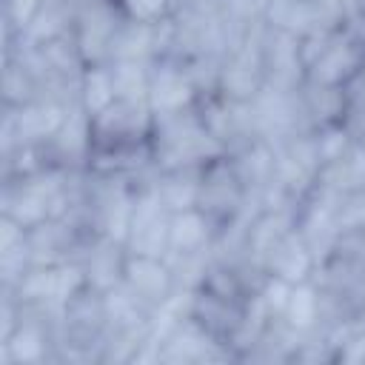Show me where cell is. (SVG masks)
I'll return each mask as SVG.
<instances>
[{"label":"cell","mask_w":365,"mask_h":365,"mask_svg":"<svg viewBox=\"0 0 365 365\" xmlns=\"http://www.w3.org/2000/svg\"><path fill=\"white\" fill-rule=\"evenodd\" d=\"M148 145H151V163H154L157 171L202 168V165L228 154L225 145L205 125V120L200 114V106L154 117Z\"/></svg>","instance_id":"1"},{"label":"cell","mask_w":365,"mask_h":365,"mask_svg":"<svg viewBox=\"0 0 365 365\" xmlns=\"http://www.w3.org/2000/svg\"><path fill=\"white\" fill-rule=\"evenodd\" d=\"M108 336V299L94 285H80L60 308V362L100 365Z\"/></svg>","instance_id":"2"},{"label":"cell","mask_w":365,"mask_h":365,"mask_svg":"<svg viewBox=\"0 0 365 365\" xmlns=\"http://www.w3.org/2000/svg\"><path fill=\"white\" fill-rule=\"evenodd\" d=\"M71 174L74 171H63V168H40L34 174L3 177L0 214L20 222L23 228H34L51 217H60Z\"/></svg>","instance_id":"3"},{"label":"cell","mask_w":365,"mask_h":365,"mask_svg":"<svg viewBox=\"0 0 365 365\" xmlns=\"http://www.w3.org/2000/svg\"><path fill=\"white\" fill-rule=\"evenodd\" d=\"M151 362L157 365H205V362H234V354L208 334L182 308H168L160 319Z\"/></svg>","instance_id":"4"},{"label":"cell","mask_w":365,"mask_h":365,"mask_svg":"<svg viewBox=\"0 0 365 365\" xmlns=\"http://www.w3.org/2000/svg\"><path fill=\"white\" fill-rule=\"evenodd\" d=\"M197 208L205 211L220 225V237H222L234 225L245 222L259 205L254 202V197L248 194L245 182L240 180L234 163L225 154V157H220L202 168Z\"/></svg>","instance_id":"5"},{"label":"cell","mask_w":365,"mask_h":365,"mask_svg":"<svg viewBox=\"0 0 365 365\" xmlns=\"http://www.w3.org/2000/svg\"><path fill=\"white\" fill-rule=\"evenodd\" d=\"M74 106L77 103H66L57 97H37L23 106H3L0 157L14 151L17 145H46Z\"/></svg>","instance_id":"6"},{"label":"cell","mask_w":365,"mask_h":365,"mask_svg":"<svg viewBox=\"0 0 365 365\" xmlns=\"http://www.w3.org/2000/svg\"><path fill=\"white\" fill-rule=\"evenodd\" d=\"M120 285L151 314L163 317L177 299H180V285L174 277V268L165 257H151V254H125L123 265V279Z\"/></svg>","instance_id":"7"},{"label":"cell","mask_w":365,"mask_h":365,"mask_svg":"<svg viewBox=\"0 0 365 365\" xmlns=\"http://www.w3.org/2000/svg\"><path fill=\"white\" fill-rule=\"evenodd\" d=\"M259 26L262 20L225 51L217 80V94L234 103H251L265 91V71L259 57Z\"/></svg>","instance_id":"8"},{"label":"cell","mask_w":365,"mask_h":365,"mask_svg":"<svg viewBox=\"0 0 365 365\" xmlns=\"http://www.w3.org/2000/svg\"><path fill=\"white\" fill-rule=\"evenodd\" d=\"M202 91L182 57L165 54L151 63V77H148V106L154 117L160 114H174L200 106Z\"/></svg>","instance_id":"9"},{"label":"cell","mask_w":365,"mask_h":365,"mask_svg":"<svg viewBox=\"0 0 365 365\" xmlns=\"http://www.w3.org/2000/svg\"><path fill=\"white\" fill-rule=\"evenodd\" d=\"M259 57L265 71V88L271 91H297L305 83V63L299 51V37L268 26H259Z\"/></svg>","instance_id":"10"},{"label":"cell","mask_w":365,"mask_h":365,"mask_svg":"<svg viewBox=\"0 0 365 365\" xmlns=\"http://www.w3.org/2000/svg\"><path fill=\"white\" fill-rule=\"evenodd\" d=\"M259 268L265 271V277L282 279L288 285H299V282L314 279L317 254L311 242L305 240V234L297 228V222H291L271 237V242L265 245L259 257Z\"/></svg>","instance_id":"11"},{"label":"cell","mask_w":365,"mask_h":365,"mask_svg":"<svg viewBox=\"0 0 365 365\" xmlns=\"http://www.w3.org/2000/svg\"><path fill=\"white\" fill-rule=\"evenodd\" d=\"M123 23V14L114 0H80L74 20V43L86 66L108 63L114 34Z\"/></svg>","instance_id":"12"},{"label":"cell","mask_w":365,"mask_h":365,"mask_svg":"<svg viewBox=\"0 0 365 365\" xmlns=\"http://www.w3.org/2000/svg\"><path fill=\"white\" fill-rule=\"evenodd\" d=\"M168 225H171V211L157 200L154 182L143 185V188H137V200H134L123 242L131 254L165 257L168 254Z\"/></svg>","instance_id":"13"},{"label":"cell","mask_w":365,"mask_h":365,"mask_svg":"<svg viewBox=\"0 0 365 365\" xmlns=\"http://www.w3.org/2000/svg\"><path fill=\"white\" fill-rule=\"evenodd\" d=\"M88 234L80 231L66 217H51L34 228H29V254L31 265H66L77 262L83 248L88 245Z\"/></svg>","instance_id":"14"},{"label":"cell","mask_w":365,"mask_h":365,"mask_svg":"<svg viewBox=\"0 0 365 365\" xmlns=\"http://www.w3.org/2000/svg\"><path fill=\"white\" fill-rule=\"evenodd\" d=\"M43 151L51 168L86 171L91 163V114H86L77 103L57 128V134L43 145Z\"/></svg>","instance_id":"15"},{"label":"cell","mask_w":365,"mask_h":365,"mask_svg":"<svg viewBox=\"0 0 365 365\" xmlns=\"http://www.w3.org/2000/svg\"><path fill=\"white\" fill-rule=\"evenodd\" d=\"M220 242V225L200 208H185L171 214L168 225V259L180 257H205L214 254Z\"/></svg>","instance_id":"16"},{"label":"cell","mask_w":365,"mask_h":365,"mask_svg":"<svg viewBox=\"0 0 365 365\" xmlns=\"http://www.w3.org/2000/svg\"><path fill=\"white\" fill-rule=\"evenodd\" d=\"M125 242L117 237H91L88 245L80 254V268L88 285L100 291H111L123 279V265H125Z\"/></svg>","instance_id":"17"},{"label":"cell","mask_w":365,"mask_h":365,"mask_svg":"<svg viewBox=\"0 0 365 365\" xmlns=\"http://www.w3.org/2000/svg\"><path fill=\"white\" fill-rule=\"evenodd\" d=\"M299 108L308 131H319L328 125H342L345 108H348V91L339 86H322V83H302L299 91Z\"/></svg>","instance_id":"18"},{"label":"cell","mask_w":365,"mask_h":365,"mask_svg":"<svg viewBox=\"0 0 365 365\" xmlns=\"http://www.w3.org/2000/svg\"><path fill=\"white\" fill-rule=\"evenodd\" d=\"M43 97L40 77L20 46H6L3 54V106H23Z\"/></svg>","instance_id":"19"},{"label":"cell","mask_w":365,"mask_h":365,"mask_svg":"<svg viewBox=\"0 0 365 365\" xmlns=\"http://www.w3.org/2000/svg\"><path fill=\"white\" fill-rule=\"evenodd\" d=\"M29 268H31L29 228L0 214V291L14 288Z\"/></svg>","instance_id":"20"},{"label":"cell","mask_w":365,"mask_h":365,"mask_svg":"<svg viewBox=\"0 0 365 365\" xmlns=\"http://www.w3.org/2000/svg\"><path fill=\"white\" fill-rule=\"evenodd\" d=\"M279 319H282L299 339L322 331V302H319V288H317L314 279L299 282V285H291Z\"/></svg>","instance_id":"21"},{"label":"cell","mask_w":365,"mask_h":365,"mask_svg":"<svg viewBox=\"0 0 365 365\" xmlns=\"http://www.w3.org/2000/svg\"><path fill=\"white\" fill-rule=\"evenodd\" d=\"M202 168H168V171H157L154 174V194H157V200L171 214L185 211V208H197Z\"/></svg>","instance_id":"22"},{"label":"cell","mask_w":365,"mask_h":365,"mask_svg":"<svg viewBox=\"0 0 365 365\" xmlns=\"http://www.w3.org/2000/svg\"><path fill=\"white\" fill-rule=\"evenodd\" d=\"M111 100H117L114 91V77H111V66L108 63H97V66H86L83 77H80V94L77 103L86 114H97L103 111Z\"/></svg>","instance_id":"23"},{"label":"cell","mask_w":365,"mask_h":365,"mask_svg":"<svg viewBox=\"0 0 365 365\" xmlns=\"http://www.w3.org/2000/svg\"><path fill=\"white\" fill-rule=\"evenodd\" d=\"M151 63H145V60H111L108 66H111L117 97H125V100H148Z\"/></svg>","instance_id":"24"},{"label":"cell","mask_w":365,"mask_h":365,"mask_svg":"<svg viewBox=\"0 0 365 365\" xmlns=\"http://www.w3.org/2000/svg\"><path fill=\"white\" fill-rule=\"evenodd\" d=\"M120 14L131 23L160 26L177 14V0H114Z\"/></svg>","instance_id":"25"},{"label":"cell","mask_w":365,"mask_h":365,"mask_svg":"<svg viewBox=\"0 0 365 365\" xmlns=\"http://www.w3.org/2000/svg\"><path fill=\"white\" fill-rule=\"evenodd\" d=\"M43 6V0H3V31L6 40H17L20 31L29 26L34 11Z\"/></svg>","instance_id":"26"}]
</instances>
